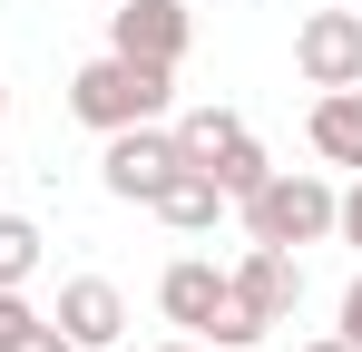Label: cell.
I'll return each instance as SVG.
<instances>
[{
    "label": "cell",
    "mask_w": 362,
    "mask_h": 352,
    "mask_svg": "<svg viewBox=\"0 0 362 352\" xmlns=\"http://www.w3.org/2000/svg\"><path fill=\"white\" fill-rule=\"evenodd\" d=\"M235 284V303H255L264 323H294V303H303V254H284V245H245V264L226 274Z\"/></svg>",
    "instance_id": "cell-7"
},
{
    "label": "cell",
    "mask_w": 362,
    "mask_h": 352,
    "mask_svg": "<svg viewBox=\"0 0 362 352\" xmlns=\"http://www.w3.org/2000/svg\"><path fill=\"white\" fill-rule=\"evenodd\" d=\"M177 98V69H157V59H127V49H98L78 78H69V117L78 127H137V117H167Z\"/></svg>",
    "instance_id": "cell-1"
},
{
    "label": "cell",
    "mask_w": 362,
    "mask_h": 352,
    "mask_svg": "<svg viewBox=\"0 0 362 352\" xmlns=\"http://www.w3.org/2000/svg\"><path fill=\"white\" fill-rule=\"evenodd\" d=\"M333 196H343V186H323L313 167H274L264 186H255V196H235L245 245H284V254L323 245V235H333Z\"/></svg>",
    "instance_id": "cell-2"
},
{
    "label": "cell",
    "mask_w": 362,
    "mask_h": 352,
    "mask_svg": "<svg viewBox=\"0 0 362 352\" xmlns=\"http://www.w3.org/2000/svg\"><path fill=\"white\" fill-rule=\"evenodd\" d=\"M40 245H49V235L30 225V216H0V284H30V274H40Z\"/></svg>",
    "instance_id": "cell-11"
},
{
    "label": "cell",
    "mask_w": 362,
    "mask_h": 352,
    "mask_svg": "<svg viewBox=\"0 0 362 352\" xmlns=\"http://www.w3.org/2000/svg\"><path fill=\"white\" fill-rule=\"evenodd\" d=\"M303 137H313V157H323V167H353V176H362V88H313Z\"/></svg>",
    "instance_id": "cell-9"
},
{
    "label": "cell",
    "mask_w": 362,
    "mask_h": 352,
    "mask_svg": "<svg viewBox=\"0 0 362 352\" xmlns=\"http://www.w3.org/2000/svg\"><path fill=\"white\" fill-rule=\"evenodd\" d=\"M235 10H264V0H235Z\"/></svg>",
    "instance_id": "cell-19"
},
{
    "label": "cell",
    "mask_w": 362,
    "mask_h": 352,
    "mask_svg": "<svg viewBox=\"0 0 362 352\" xmlns=\"http://www.w3.org/2000/svg\"><path fill=\"white\" fill-rule=\"evenodd\" d=\"M49 323H59L78 352H118V333H127V293L108 284V274H69L59 303H49Z\"/></svg>",
    "instance_id": "cell-6"
},
{
    "label": "cell",
    "mask_w": 362,
    "mask_h": 352,
    "mask_svg": "<svg viewBox=\"0 0 362 352\" xmlns=\"http://www.w3.org/2000/svg\"><path fill=\"white\" fill-rule=\"evenodd\" d=\"M303 352H353V343H343V333H323V343H303Z\"/></svg>",
    "instance_id": "cell-17"
},
{
    "label": "cell",
    "mask_w": 362,
    "mask_h": 352,
    "mask_svg": "<svg viewBox=\"0 0 362 352\" xmlns=\"http://www.w3.org/2000/svg\"><path fill=\"white\" fill-rule=\"evenodd\" d=\"M235 352H264V343H235Z\"/></svg>",
    "instance_id": "cell-20"
},
{
    "label": "cell",
    "mask_w": 362,
    "mask_h": 352,
    "mask_svg": "<svg viewBox=\"0 0 362 352\" xmlns=\"http://www.w3.org/2000/svg\"><path fill=\"white\" fill-rule=\"evenodd\" d=\"M226 206H235V196H226L206 167H177L157 196H147V216H157L167 235H216V216H226Z\"/></svg>",
    "instance_id": "cell-8"
},
{
    "label": "cell",
    "mask_w": 362,
    "mask_h": 352,
    "mask_svg": "<svg viewBox=\"0 0 362 352\" xmlns=\"http://www.w3.org/2000/svg\"><path fill=\"white\" fill-rule=\"evenodd\" d=\"M333 333H343V343L362 352V274H353V284H343V303H333Z\"/></svg>",
    "instance_id": "cell-14"
},
{
    "label": "cell",
    "mask_w": 362,
    "mask_h": 352,
    "mask_svg": "<svg viewBox=\"0 0 362 352\" xmlns=\"http://www.w3.org/2000/svg\"><path fill=\"white\" fill-rule=\"evenodd\" d=\"M30 323H40V303H30V293H20V284H0V352L20 343Z\"/></svg>",
    "instance_id": "cell-12"
},
{
    "label": "cell",
    "mask_w": 362,
    "mask_h": 352,
    "mask_svg": "<svg viewBox=\"0 0 362 352\" xmlns=\"http://www.w3.org/2000/svg\"><path fill=\"white\" fill-rule=\"evenodd\" d=\"M333 235H343V245H353V254H362V176H353V186H343V196H333Z\"/></svg>",
    "instance_id": "cell-13"
},
{
    "label": "cell",
    "mask_w": 362,
    "mask_h": 352,
    "mask_svg": "<svg viewBox=\"0 0 362 352\" xmlns=\"http://www.w3.org/2000/svg\"><path fill=\"white\" fill-rule=\"evenodd\" d=\"M216 293H226V274H216L206 254H177V264L157 274V313H167L177 333H206V313H216Z\"/></svg>",
    "instance_id": "cell-10"
},
{
    "label": "cell",
    "mask_w": 362,
    "mask_h": 352,
    "mask_svg": "<svg viewBox=\"0 0 362 352\" xmlns=\"http://www.w3.org/2000/svg\"><path fill=\"white\" fill-rule=\"evenodd\" d=\"M294 69H303V88H362V10H303Z\"/></svg>",
    "instance_id": "cell-4"
},
{
    "label": "cell",
    "mask_w": 362,
    "mask_h": 352,
    "mask_svg": "<svg viewBox=\"0 0 362 352\" xmlns=\"http://www.w3.org/2000/svg\"><path fill=\"white\" fill-rule=\"evenodd\" d=\"M177 167L186 157H177V127H167V117H137V127H108V137H98V186H108L118 206H147Z\"/></svg>",
    "instance_id": "cell-3"
},
{
    "label": "cell",
    "mask_w": 362,
    "mask_h": 352,
    "mask_svg": "<svg viewBox=\"0 0 362 352\" xmlns=\"http://www.w3.org/2000/svg\"><path fill=\"white\" fill-rule=\"evenodd\" d=\"M0 127H10V88H0Z\"/></svg>",
    "instance_id": "cell-18"
},
{
    "label": "cell",
    "mask_w": 362,
    "mask_h": 352,
    "mask_svg": "<svg viewBox=\"0 0 362 352\" xmlns=\"http://www.w3.org/2000/svg\"><path fill=\"white\" fill-rule=\"evenodd\" d=\"M147 352H206V343H196V333H177V343H147Z\"/></svg>",
    "instance_id": "cell-16"
},
{
    "label": "cell",
    "mask_w": 362,
    "mask_h": 352,
    "mask_svg": "<svg viewBox=\"0 0 362 352\" xmlns=\"http://www.w3.org/2000/svg\"><path fill=\"white\" fill-rule=\"evenodd\" d=\"M108 49L177 69V59L196 49V10H186V0H108Z\"/></svg>",
    "instance_id": "cell-5"
},
{
    "label": "cell",
    "mask_w": 362,
    "mask_h": 352,
    "mask_svg": "<svg viewBox=\"0 0 362 352\" xmlns=\"http://www.w3.org/2000/svg\"><path fill=\"white\" fill-rule=\"evenodd\" d=\"M10 352H78V343H69L59 323H49V313H40V323H30V333H20V343H10Z\"/></svg>",
    "instance_id": "cell-15"
}]
</instances>
